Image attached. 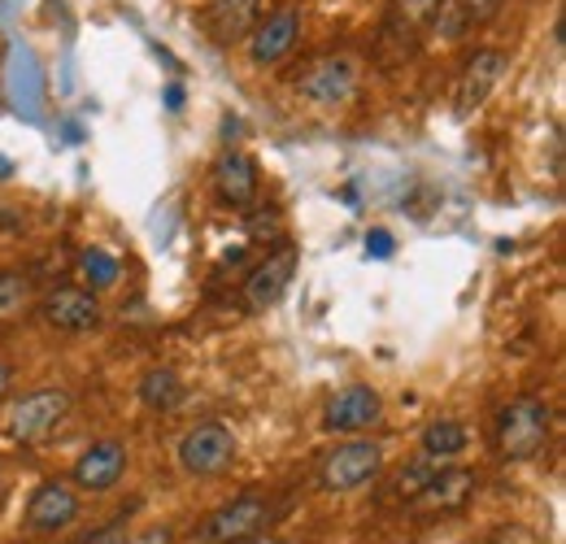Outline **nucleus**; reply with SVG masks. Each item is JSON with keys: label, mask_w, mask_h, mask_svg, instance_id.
I'll list each match as a JSON object with an SVG mask.
<instances>
[{"label": "nucleus", "mask_w": 566, "mask_h": 544, "mask_svg": "<svg viewBox=\"0 0 566 544\" xmlns=\"http://www.w3.org/2000/svg\"><path fill=\"white\" fill-rule=\"evenodd\" d=\"M554 436V409L541 397H514L496 414V449L505 462H532Z\"/></svg>", "instance_id": "1"}, {"label": "nucleus", "mask_w": 566, "mask_h": 544, "mask_svg": "<svg viewBox=\"0 0 566 544\" xmlns=\"http://www.w3.org/2000/svg\"><path fill=\"white\" fill-rule=\"evenodd\" d=\"M275 519V505L262 492H244L227 505H218L192 527V544H240L262 536V527Z\"/></svg>", "instance_id": "2"}, {"label": "nucleus", "mask_w": 566, "mask_h": 544, "mask_svg": "<svg viewBox=\"0 0 566 544\" xmlns=\"http://www.w3.org/2000/svg\"><path fill=\"white\" fill-rule=\"evenodd\" d=\"M175 458H179L184 475H192V479L222 475V471L235 462V436H231V427H227V422H218V418L197 422V427H188V431H184V440H179Z\"/></svg>", "instance_id": "3"}, {"label": "nucleus", "mask_w": 566, "mask_h": 544, "mask_svg": "<svg viewBox=\"0 0 566 544\" xmlns=\"http://www.w3.org/2000/svg\"><path fill=\"white\" fill-rule=\"evenodd\" d=\"M71 418V393L66 388H35L9 409V440L40 444Z\"/></svg>", "instance_id": "4"}, {"label": "nucleus", "mask_w": 566, "mask_h": 544, "mask_svg": "<svg viewBox=\"0 0 566 544\" xmlns=\"http://www.w3.org/2000/svg\"><path fill=\"white\" fill-rule=\"evenodd\" d=\"M357 79H361V66L349 53H327L310 62V70L296 79V92L318 109H340L357 96Z\"/></svg>", "instance_id": "5"}, {"label": "nucleus", "mask_w": 566, "mask_h": 544, "mask_svg": "<svg viewBox=\"0 0 566 544\" xmlns=\"http://www.w3.org/2000/svg\"><path fill=\"white\" fill-rule=\"evenodd\" d=\"M384 471V449L375 440H361V436H349L345 444H336L323 467H318V479L327 492H357L366 488L370 479Z\"/></svg>", "instance_id": "6"}, {"label": "nucleus", "mask_w": 566, "mask_h": 544, "mask_svg": "<svg viewBox=\"0 0 566 544\" xmlns=\"http://www.w3.org/2000/svg\"><path fill=\"white\" fill-rule=\"evenodd\" d=\"M296 262H301L296 244L280 240V249L266 253V258L249 271V279H244V305H249V314H266V310L280 305L287 283H292V274H296Z\"/></svg>", "instance_id": "7"}, {"label": "nucleus", "mask_w": 566, "mask_h": 544, "mask_svg": "<svg viewBox=\"0 0 566 544\" xmlns=\"http://www.w3.org/2000/svg\"><path fill=\"white\" fill-rule=\"evenodd\" d=\"M40 318L53 327V332H66V336H87L105 323L101 314V301L92 287H53L44 301H40Z\"/></svg>", "instance_id": "8"}, {"label": "nucleus", "mask_w": 566, "mask_h": 544, "mask_svg": "<svg viewBox=\"0 0 566 544\" xmlns=\"http://www.w3.org/2000/svg\"><path fill=\"white\" fill-rule=\"evenodd\" d=\"M384 418V401H379V393L370 388V384H345L327 409H323V427L332 431V436H361V431H370L375 422Z\"/></svg>", "instance_id": "9"}, {"label": "nucleus", "mask_w": 566, "mask_h": 544, "mask_svg": "<svg viewBox=\"0 0 566 544\" xmlns=\"http://www.w3.org/2000/svg\"><path fill=\"white\" fill-rule=\"evenodd\" d=\"M296 40H301V9L296 4H283L275 13L258 18V27L249 35V62L258 70L280 66L283 57L296 49Z\"/></svg>", "instance_id": "10"}, {"label": "nucleus", "mask_w": 566, "mask_h": 544, "mask_svg": "<svg viewBox=\"0 0 566 544\" xmlns=\"http://www.w3.org/2000/svg\"><path fill=\"white\" fill-rule=\"evenodd\" d=\"M78 519V492L66 479H44L27 501V527L35 536H57Z\"/></svg>", "instance_id": "11"}, {"label": "nucleus", "mask_w": 566, "mask_h": 544, "mask_svg": "<svg viewBox=\"0 0 566 544\" xmlns=\"http://www.w3.org/2000/svg\"><path fill=\"white\" fill-rule=\"evenodd\" d=\"M510 74V53L505 49H475V57L467 62L462 79H458V109L462 114H475L480 105H489L501 79Z\"/></svg>", "instance_id": "12"}, {"label": "nucleus", "mask_w": 566, "mask_h": 544, "mask_svg": "<svg viewBox=\"0 0 566 544\" xmlns=\"http://www.w3.org/2000/svg\"><path fill=\"white\" fill-rule=\"evenodd\" d=\"M123 475H127V444L123 440H96V444H87L71 471L74 488H83V492H109V488H118Z\"/></svg>", "instance_id": "13"}, {"label": "nucleus", "mask_w": 566, "mask_h": 544, "mask_svg": "<svg viewBox=\"0 0 566 544\" xmlns=\"http://www.w3.org/2000/svg\"><path fill=\"white\" fill-rule=\"evenodd\" d=\"M262 18V0H206L201 27L213 44H244Z\"/></svg>", "instance_id": "14"}, {"label": "nucleus", "mask_w": 566, "mask_h": 544, "mask_svg": "<svg viewBox=\"0 0 566 544\" xmlns=\"http://www.w3.org/2000/svg\"><path fill=\"white\" fill-rule=\"evenodd\" d=\"M501 9H505V0H444L431 18V31L444 35L449 44H458V40H467V35L484 31L489 22H496Z\"/></svg>", "instance_id": "15"}, {"label": "nucleus", "mask_w": 566, "mask_h": 544, "mask_svg": "<svg viewBox=\"0 0 566 544\" xmlns=\"http://www.w3.org/2000/svg\"><path fill=\"white\" fill-rule=\"evenodd\" d=\"M213 192L222 197V205H231V209H249V205L258 201V161L249 153L227 148L213 161Z\"/></svg>", "instance_id": "16"}, {"label": "nucleus", "mask_w": 566, "mask_h": 544, "mask_svg": "<svg viewBox=\"0 0 566 544\" xmlns=\"http://www.w3.org/2000/svg\"><path fill=\"white\" fill-rule=\"evenodd\" d=\"M475 483H480V479L471 475V471H462V467H453V462H449V467L431 479L415 501H419L423 510H458V505H467V501H471Z\"/></svg>", "instance_id": "17"}, {"label": "nucleus", "mask_w": 566, "mask_h": 544, "mask_svg": "<svg viewBox=\"0 0 566 544\" xmlns=\"http://www.w3.org/2000/svg\"><path fill=\"white\" fill-rule=\"evenodd\" d=\"M136 393H140L144 409L170 414V409H179V401H184V379L170 366H148L140 375V384H136Z\"/></svg>", "instance_id": "18"}, {"label": "nucleus", "mask_w": 566, "mask_h": 544, "mask_svg": "<svg viewBox=\"0 0 566 544\" xmlns=\"http://www.w3.org/2000/svg\"><path fill=\"white\" fill-rule=\"evenodd\" d=\"M462 449H467V427L458 418H436V422H427L423 436H419V453L444 458V462H453Z\"/></svg>", "instance_id": "19"}, {"label": "nucleus", "mask_w": 566, "mask_h": 544, "mask_svg": "<svg viewBox=\"0 0 566 544\" xmlns=\"http://www.w3.org/2000/svg\"><path fill=\"white\" fill-rule=\"evenodd\" d=\"M78 279H83V287H92V292H109V287H118L123 266H118L114 253H105V249L92 244V249L78 253Z\"/></svg>", "instance_id": "20"}, {"label": "nucleus", "mask_w": 566, "mask_h": 544, "mask_svg": "<svg viewBox=\"0 0 566 544\" xmlns=\"http://www.w3.org/2000/svg\"><path fill=\"white\" fill-rule=\"evenodd\" d=\"M444 467H449L444 458H431V453H419L415 462H406V467H401V475H397V496L415 501V496H419V492H423L427 483H431V479L440 475Z\"/></svg>", "instance_id": "21"}, {"label": "nucleus", "mask_w": 566, "mask_h": 544, "mask_svg": "<svg viewBox=\"0 0 566 544\" xmlns=\"http://www.w3.org/2000/svg\"><path fill=\"white\" fill-rule=\"evenodd\" d=\"M31 305V279L18 271H0V318H18Z\"/></svg>", "instance_id": "22"}, {"label": "nucleus", "mask_w": 566, "mask_h": 544, "mask_svg": "<svg viewBox=\"0 0 566 544\" xmlns=\"http://www.w3.org/2000/svg\"><path fill=\"white\" fill-rule=\"evenodd\" d=\"M244 227H249V236L258 244H280L283 240V218L275 209H266V205H249L244 209Z\"/></svg>", "instance_id": "23"}, {"label": "nucleus", "mask_w": 566, "mask_h": 544, "mask_svg": "<svg viewBox=\"0 0 566 544\" xmlns=\"http://www.w3.org/2000/svg\"><path fill=\"white\" fill-rule=\"evenodd\" d=\"M440 4H444V0H397V13H392V18H397L401 27H410V31H419L423 22L436 18Z\"/></svg>", "instance_id": "24"}, {"label": "nucleus", "mask_w": 566, "mask_h": 544, "mask_svg": "<svg viewBox=\"0 0 566 544\" xmlns=\"http://www.w3.org/2000/svg\"><path fill=\"white\" fill-rule=\"evenodd\" d=\"M366 253H375V258H392V236H388V231H370V236H366Z\"/></svg>", "instance_id": "25"}, {"label": "nucleus", "mask_w": 566, "mask_h": 544, "mask_svg": "<svg viewBox=\"0 0 566 544\" xmlns=\"http://www.w3.org/2000/svg\"><path fill=\"white\" fill-rule=\"evenodd\" d=\"M170 541H175L170 527H148L144 536H136V541H127V544H170Z\"/></svg>", "instance_id": "26"}, {"label": "nucleus", "mask_w": 566, "mask_h": 544, "mask_svg": "<svg viewBox=\"0 0 566 544\" xmlns=\"http://www.w3.org/2000/svg\"><path fill=\"white\" fill-rule=\"evenodd\" d=\"M13 393V366L9 362H0V401Z\"/></svg>", "instance_id": "27"}, {"label": "nucleus", "mask_w": 566, "mask_h": 544, "mask_svg": "<svg viewBox=\"0 0 566 544\" xmlns=\"http://www.w3.org/2000/svg\"><path fill=\"white\" fill-rule=\"evenodd\" d=\"M166 105H170V109H184V87H179V83L166 87Z\"/></svg>", "instance_id": "28"}, {"label": "nucleus", "mask_w": 566, "mask_h": 544, "mask_svg": "<svg viewBox=\"0 0 566 544\" xmlns=\"http://www.w3.org/2000/svg\"><path fill=\"white\" fill-rule=\"evenodd\" d=\"M92 544H127V536H118V532H109V536H96Z\"/></svg>", "instance_id": "29"}, {"label": "nucleus", "mask_w": 566, "mask_h": 544, "mask_svg": "<svg viewBox=\"0 0 566 544\" xmlns=\"http://www.w3.org/2000/svg\"><path fill=\"white\" fill-rule=\"evenodd\" d=\"M240 544H280V541H266V536H253V541H240Z\"/></svg>", "instance_id": "30"}]
</instances>
